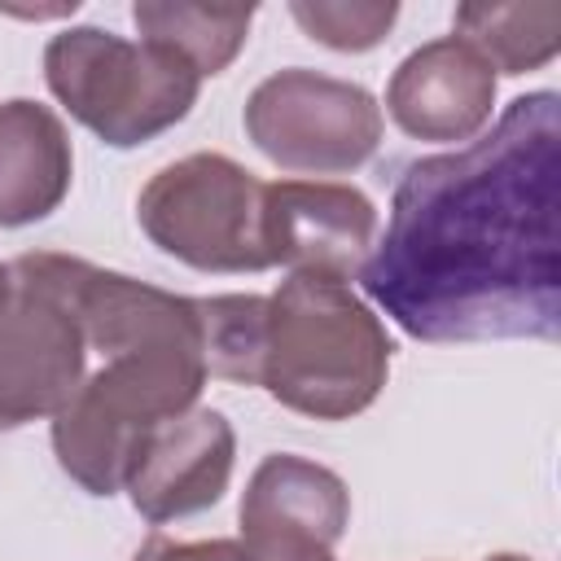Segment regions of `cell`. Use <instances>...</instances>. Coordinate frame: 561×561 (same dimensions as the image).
I'll list each match as a JSON object with an SVG mask.
<instances>
[{"label":"cell","instance_id":"cell-6","mask_svg":"<svg viewBox=\"0 0 561 561\" xmlns=\"http://www.w3.org/2000/svg\"><path fill=\"white\" fill-rule=\"evenodd\" d=\"M245 136L280 171L346 175L377 153L381 105L359 83L294 66L250 92Z\"/></svg>","mask_w":561,"mask_h":561},{"label":"cell","instance_id":"cell-12","mask_svg":"<svg viewBox=\"0 0 561 561\" xmlns=\"http://www.w3.org/2000/svg\"><path fill=\"white\" fill-rule=\"evenodd\" d=\"M346 517H351V495L342 478L289 451L267 456L241 495V530H298L337 543Z\"/></svg>","mask_w":561,"mask_h":561},{"label":"cell","instance_id":"cell-17","mask_svg":"<svg viewBox=\"0 0 561 561\" xmlns=\"http://www.w3.org/2000/svg\"><path fill=\"white\" fill-rule=\"evenodd\" d=\"M228 561H333V543L298 530H241Z\"/></svg>","mask_w":561,"mask_h":561},{"label":"cell","instance_id":"cell-10","mask_svg":"<svg viewBox=\"0 0 561 561\" xmlns=\"http://www.w3.org/2000/svg\"><path fill=\"white\" fill-rule=\"evenodd\" d=\"M495 105V70L460 39L443 35L408 53L386 88L390 118L416 140H469Z\"/></svg>","mask_w":561,"mask_h":561},{"label":"cell","instance_id":"cell-18","mask_svg":"<svg viewBox=\"0 0 561 561\" xmlns=\"http://www.w3.org/2000/svg\"><path fill=\"white\" fill-rule=\"evenodd\" d=\"M232 539H210V543H175L167 535H149L131 561H228Z\"/></svg>","mask_w":561,"mask_h":561},{"label":"cell","instance_id":"cell-7","mask_svg":"<svg viewBox=\"0 0 561 561\" xmlns=\"http://www.w3.org/2000/svg\"><path fill=\"white\" fill-rule=\"evenodd\" d=\"M88 337L39 267V254L9 263V294L0 302V430L57 416L83 381Z\"/></svg>","mask_w":561,"mask_h":561},{"label":"cell","instance_id":"cell-11","mask_svg":"<svg viewBox=\"0 0 561 561\" xmlns=\"http://www.w3.org/2000/svg\"><path fill=\"white\" fill-rule=\"evenodd\" d=\"M70 136L39 101L0 105V228H22L61 206L70 193Z\"/></svg>","mask_w":561,"mask_h":561},{"label":"cell","instance_id":"cell-19","mask_svg":"<svg viewBox=\"0 0 561 561\" xmlns=\"http://www.w3.org/2000/svg\"><path fill=\"white\" fill-rule=\"evenodd\" d=\"M4 294H9V267L0 263V302H4Z\"/></svg>","mask_w":561,"mask_h":561},{"label":"cell","instance_id":"cell-13","mask_svg":"<svg viewBox=\"0 0 561 561\" xmlns=\"http://www.w3.org/2000/svg\"><path fill=\"white\" fill-rule=\"evenodd\" d=\"M140 39L180 53L202 79L219 75L245 44L254 9L245 4H184V0H140L131 9Z\"/></svg>","mask_w":561,"mask_h":561},{"label":"cell","instance_id":"cell-3","mask_svg":"<svg viewBox=\"0 0 561 561\" xmlns=\"http://www.w3.org/2000/svg\"><path fill=\"white\" fill-rule=\"evenodd\" d=\"M390 373V337L342 280L294 272L267 298L259 386L316 421L364 412Z\"/></svg>","mask_w":561,"mask_h":561},{"label":"cell","instance_id":"cell-20","mask_svg":"<svg viewBox=\"0 0 561 561\" xmlns=\"http://www.w3.org/2000/svg\"><path fill=\"white\" fill-rule=\"evenodd\" d=\"M486 561H526V557H517V552H495V557H486Z\"/></svg>","mask_w":561,"mask_h":561},{"label":"cell","instance_id":"cell-4","mask_svg":"<svg viewBox=\"0 0 561 561\" xmlns=\"http://www.w3.org/2000/svg\"><path fill=\"white\" fill-rule=\"evenodd\" d=\"M44 79L53 96L114 149H131L175 127L202 88V75L180 53L101 26L53 35L44 48Z\"/></svg>","mask_w":561,"mask_h":561},{"label":"cell","instance_id":"cell-9","mask_svg":"<svg viewBox=\"0 0 561 561\" xmlns=\"http://www.w3.org/2000/svg\"><path fill=\"white\" fill-rule=\"evenodd\" d=\"M237 438L224 412L215 408H184L158 421L131 451L123 486L140 517L175 522L188 513L210 508L232 478Z\"/></svg>","mask_w":561,"mask_h":561},{"label":"cell","instance_id":"cell-15","mask_svg":"<svg viewBox=\"0 0 561 561\" xmlns=\"http://www.w3.org/2000/svg\"><path fill=\"white\" fill-rule=\"evenodd\" d=\"M263 311H267V298H259V294L202 298V351H206L210 377L259 386Z\"/></svg>","mask_w":561,"mask_h":561},{"label":"cell","instance_id":"cell-5","mask_svg":"<svg viewBox=\"0 0 561 561\" xmlns=\"http://www.w3.org/2000/svg\"><path fill=\"white\" fill-rule=\"evenodd\" d=\"M149 241L197 272H263V184L224 153L162 167L136 202Z\"/></svg>","mask_w":561,"mask_h":561},{"label":"cell","instance_id":"cell-8","mask_svg":"<svg viewBox=\"0 0 561 561\" xmlns=\"http://www.w3.org/2000/svg\"><path fill=\"white\" fill-rule=\"evenodd\" d=\"M377 232L373 202L351 184L329 180H276L263 184V250L267 263L294 272L351 280Z\"/></svg>","mask_w":561,"mask_h":561},{"label":"cell","instance_id":"cell-1","mask_svg":"<svg viewBox=\"0 0 561 561\" xmlns=\"http://www.w3.org/2000/svg\"><path fill=\"white\" fill-rule=\"evenodd\" d=\"M557 180L561 101L517 96L482 140L403 171L359 267L368 298L421 342L557 337Z\"/></svg>","mask_w":561,"mask_h":561},{"label":"cell","instance_id":"cell-16","mask_svg":"<svg viewBox=\"0 0 561 561\" xmlns=\"http://www.w3.org/2000/svg\"><path fill=\"white\" fill-rule=\"evenodd\" d=\"M289 13L311 39L337 53H364L381 44V35L394 26L399 4L394 0H294Z\"/></svg>","mask_w":561,"mask_h":561},{"label":"cell","instance_id":"cell-2","mask_svg":"<svg viewBox=\"0 0 561 561\" xmlns=\"http://www.w3.org/2000/svg\"><path fill=\"white\" fill-rule=\"evenodd\" d=\"M206 377L202 298H188L180 316L105 351V364L83 377L70 403L53 416V451L61 469L83 491L114 495L136 443L158 421L193 408Z\"/></svg>","mask_w":561,"mask_h":561},{"label":"cell","instance_id":"cell-14","mask_svg":"<svg viewBox=\"0 0 561 561\" xmlns=\"http://www.w3.org/2000/svg\"><path fill=\"white\" fill-rule=\"evenodd\" d=\"M456 35L504 75H526L557 57L561 44V4H460Z\"/></svg>","mask_w":561,"mask_h":561}]
</instances>
